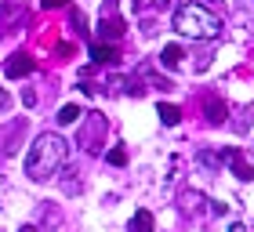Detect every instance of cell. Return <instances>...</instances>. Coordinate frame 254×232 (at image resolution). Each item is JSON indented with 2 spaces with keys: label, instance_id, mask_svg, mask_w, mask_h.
Here are the masks:
<instances>
[{
  "label": "cell",
  "instance_id": "5bb4252c",
  "mask_svg": "<svg viewBox=\"0 0 254 232\" xmlns=\"http://www.w3.org/2000/svg\"><path fill=\"white\" fill-rule=\"evenodd\" d=\"M69 26H73V33H80V37H84L87 33V18H84V11H69Z\"/></svg>",
  "mask_w": 254,
  "mask_h": 232
},
{
  "label": "cell",
  "instance_id": "603a6c76",
  "mask_svg": "<svg viewBox=\"0 0 254 232\" xmlns=\"http://www.w3.org/2000/svg\"><path fill=\"white\" fill-rule=\"evenodd\" d=\"M247 4H251V7H254V0H247Z\"/></svg>",
  "mask_w": 254,
  "mask_h": 232
},
{
  "label": "cell",
  "instance_id": "7c38bea8",
  "mask_svg": "<svg viewBox=\"0 0 254 232\" xmlns=\"http://www.w3.org/2000/svg\"><path fill=\"white\" fill-rule=\"evenodd\" d=\"M127 229H131V232H153V214H149V211H138Z\"/></svg>",
  "mask_w": 254,
  "mask_h": 232
},
{
  "label": "cell",
  "instance_id": "6da1fadb",
  "mask_svg": "<svg viewBox=\"0 0 254 232\" xmlns=\"http://www.w3.org/2000/svg\"><path fill=\"white\" fill-rule=\"evenodd\" d=\"M65 160H69V142L62 134H51V131H44L37 142L29 145V156H26V174L33 181H51L55 174H59L65 167Z\"/></svg>",
  "mask_w": 254,
  "mask_h": 232
},
{
  "label": "cell",
  "instance_id": "ffe728a7",
  "mask_svg": "<svg viewBox=\"0 0 254 232\" xmlns=\"http://www.w3.org/2000/svg\"><path fill=\"white\" fill-rule=\"evenodd\" d=\"M229 232H247V229L240 225V222H233V225H229Z\"/></svg>",
  "mask_w": 254,
  "mask_h": 232
},
{
  "label": "cell",
  "instance_id": "7402d4cb",
  "mask_svg": "<svg viewBox=\"0 0 254 232\" xmlns=\"http://www.w3.org/2000/svg\"><path fill=\"white\" fill-rule=\"evenodd\" d=\"M207 4H222V0H207Z\"/></svg>",
  "mask_w": 254,
  "mask_h": 232
},
{
  "label": "cell",
  "instance_id": "ac0fdd59",
  "mask_svg": "<svg viewBox=\"0 0 254 232\" xmlns=\"http://www.w3.org/2000/svg\"><path fill=\"white\" fill-rule=\"evenodd\" d=\"M40 4H44V7H48V11H51V7H65V4H69V0H40Z\"/></svg>",
  "mask_w": 254,
  "mask_h": 232
},
{
  "label": "cell",
  "instance_id": "e0dca14e",
  "mask_svg": "<svg viewBox=\"0 0 254 232\" xmlns=\"http://www.w3.org/2000/svg\"><path fill=\"white\" fill-rule=\"evenodd\" d=\"M196 160H200V164H203L207 171H218V164H222V160H218L214 153H200V156H196Z\"/></svg>",
  "mask_w": 254,
  "mask_h": 232
},
{
  "label": "cell",
  "instance_id": "ba28073f",
  "mask_svg": "<svg viewBox=\"0 0 254 232\" xmlns=\"http://www.w3.org/2000/svg\"><path fill=\"white\" fill-rule=\"evenodd\" d=\"M203 109H207V120H211V123H225V116H229L225 102L218 98V95H207L203 98Z\"/></svg>",
  "mask_w": 254,
  "mask_h": 232
},
{
  "label": "cell",
  "instance_id": "44dd1931",
  "mask_svg": "<svg viewBox=\"0 0 254 232\" xmlns=\"http://www.w3.org/2000/svg\"><path fill=\"white\" fill-rule=\"evenodd\" d=\"M18 232H40V229H37V225H22Z\"/></svg>",
  "mask_w": 254,
  "mask_h": 232
},
{
  "label": "cell",
  "instance_id": "8992f818",
  "mask_svg": "<svg viewBox=\"0 0 254 232\" xmlns=\"http://www.w3.org/2000/svg\"><path fill=\"white\" fill-rule=\"evenodd\" d=\"M33 69H37V62H33L29 55H11L7 62H4V73H7L11 80H22V76H29Z\"/></svg>",
  "mask_w": 254,
  "mask_h": 232
},
{
  "label": "cell",
  "instance_id": "8fae6325",
  "mask_svg": "<svg viewBox=\"0 0 254 232\" xmlns=\"http://www.w3.org/2000/svg\"><path fill=\"white\" fill-rule=\"evenodd\" d=\"M156 116H160L167 127H175V123L182 120V109H178V106H167V102H160V106H156Z\"/></svg>",
  "mask_w": 254,
  "mask_h": 232
},
{
  "label": "cell",
  "instance_id": "52a82bcc",
  "mask_svg": "<svg viewBox=\"0 0 254 232\" xmlns=\"http://www.w3.org/2000/svg\"><path fill=\"white\" fill-rule=\"evenodd\" d=\"M91 58H95L98 65H117L120 62V51H117V44H91Z\"/></svg>",
  "mask_w": 254,
  "mask_h": 232
},
{
  "label": "cell",
  "instance_id": "30bf717a",
  "mask_svg": "<svg viewBox=\"0 0 254 232\" xmlns=\"http://www.w3.org/2000/svg\"><path fill=\"white\" fill-rule=\"evenodd\" d=\"M182 58H186V55H182L178 44H167V48L160 51V65H164V69H178V65H182Z\"/></svg>",
  "mask_w": 254,
  "mask_h": 232
},
{
  "label": "cell",
  "instance_id": "9a60e30c",
  "mask_svg": "<svg viewBox=\"0 0 254 232\" xmlns=\"http://www.w3.org/2000/svg\"><path fill=\"white\" fill-rule=\"evenodd\" d=\"M171 0H134V11H156V7H167Z\"/></svg>",
  "mask_w": 254,
  "mask_h": 232
},
{
  "label": "cell",
  "instance_id": "5b68a950",
  "mask_svg": "<svg viewBox=\"0 0 254 232\" xmlns=\"http://www.w3.org/2000/svg\"><path fill=\"white\" fill-rule=\"evenodd\" d=\"M222 160H229V167H233V174H236L240 181H251V178H254V167L244 160L240 149H222Z\"/></svg>",
  "mask_w": 254,
  "mask_h": 232
},
{
  "label": "cell",
  "instance_id": "277c9868",
  "mask_svg": "<svg viewBox=\"0 0 254 232\" xmlns=\"http://www.w3.org/2000/svg\"><path fill=\"white\" fill-rule=\"evenodd\" d=\"M98 37H102V44H109V40H120V37H124V18L117 15V0H109V4H102V22H98Z\"/></svg>",
  "mask_w": 254,
  "mask_h": 232
},
{
  "label": "cell",
  "instance_id": "4fadbf2b",
  "mask_svg": "<svg viewBox=\"0 0 254 232\" xmlns=\"http://www.w3.org/2000/svg\"><path fill=\"white\" fill-rule=\"evenodd\" d=\"M76 120H84V113H80V106H62V109H59V123H62V127L76 123Z\"/></svg>",
  "mask_w": 254,
  "mask_h": 232
},
{
  "label": "cell",
  "instance_id": "d6986e66",
  "mask_svg": "<svg viewBox=\"0 0 254 232\" xmlns=\"http://www.w3.org/2000/svg\"><path fill=\"white\" fill-rule=\"evenodd\" d=\"M0 109H7V91L0 87Z\"/></svg>",
  "mask_w": 254,
  "mask_h": 232
},
{
  "label": "cell",
  "instance_id": "7a4b0ae2",
  "mask_svg": "<svg viewBox=\"0 0 254 232\" xmlns=\"http://www.w3.org/2000/svg\"><path fill=\"white\" fill-rule=\"evenodd\" d=\"M175 29L186 33V37H196V40H218V33H222V22L211 7L203 4H182L175 11Z\"/></svg>",
  "mask_w": 254,
  "mask_h": 232
},
{
  "label": "cell",
  "instance_id": "3957f363",
  "mask_svg": "<svg viewBox=\"0 0 254 232\" xmlns=\"http://www.w3.org/2000/svg\"><path fill=\"white\" fill-rule=\"evenodd\" d=\"M109 138V120L102 113H84L80 120V134H76V145H84V153H102Z\"/></svg>",
  "mask_w": 254,
  "mask_h": 232
},
{
  "label": "cell",
  "instance_id": "2e32d148",
  "mask_svg": "<svg viewBox=\"0 0 254 232\" xmlns=\"http://www.w3.org/2000/svg\"><path fill=\"white\" fill-rule=\"evenodd\" d=\"M106 160H109L113 167H124V164H127V153H124V149H109V153H106Z\"/></svg>",
  "mask_w": 254,
  "mask_h": 232
},
{
  "label": "cell",
  "instance_id": "9c48e42d",
  "mask_svg": "<svg viewBox=\"0 0 254 232\" xmlns=\"http://www.w3.org/2000/svg\"><path fill=\"white\" fill-rule=\"evenodd\" d=\"M203 203H207V200H203L200 192H192V189H186V192L178 196V207H182V214H200V211H203Z\"/></svg>",
  "mask_w": 254,
  "mask_h": 232
}]
</instances>
